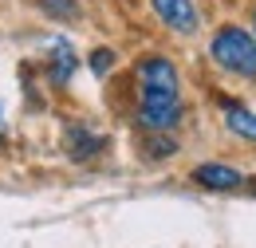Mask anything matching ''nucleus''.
Returning a JSON list of instances; mask_svg holds the SVG:
<instances>
[{
  "label": "nucleus",
  "instance_id": "obj_8",
  "mask_svg": "<svg viewBox=\"0 0 256 248\" xmlns=\"http://www.w3.org/2000/svg\"><path fill=\"white\" fill-rule=\"evenodd\" d=\"M75 71V56L67 44H56V63H52V79L56 83H67V75Z\"/></svg>",
  "mask_w": 256,
  "mask_h": 248
},
{
  "label": "nucleus",
  "instance_id": "obj_6",
  "mask_svg": "<svg viewBox=\"0 0 256 248\" xmlns=\"http://www.w3.org/2000/svg\"><path fill=\"white\" fill-rule=\"evenodd\" d=\"M98 150H106V138H98V134L83 130V126H67V154L75 158V162H87Z\"/></svg>",
  "mask_w": 256,
  "mask_h": 248
},
{
  "label": "nucleus",
  "instance_id": "obj_14",
  "mask_svg": "<svg viewBox=\"0 0 256 248\" xmlns=\"http://www.w3.org/2000/svg\"><path fill=\"white\" fill-rule=\"evenodd\" d=\"M252 193H256V182H252Z\"/></svg>",
  "mask_w": 256,
  "mask_h": 248
},
{
  "label": "nucleus",
  "instance_id": "obj_11",
  "mask_svg": "<svg viewBox=\"0 0 256 248\" xmlns=\"http://www.w3.org/2000/svg\"><path fill=\"white\" fill-rule=\"evenodd\" d=\"M146 150H150L154 158H162V154H174V142H170V138H162V142H150Z\"/></svg>",
  "mask_w": 256,
  "mask_h": 248
},
{
  "label": "nucleus",
  "instance_id": "obj_12",
  "mask_svg": "<svg viewBox=\"0 0 256 248\" xmlns=\"http://www.w3.org/2000/svg\"><path fill=\"white\" fill-rule=\"evenodd\" d=\"M0 146H4V130H0Z\"/></svg>",
  "mask_w": 256,
  "mask_h": 248
},
{
  "label": "nucleus",
  "instance_id": "obj_9",
  "mask_svg": "<svg viewBox=\"0 0 256 248\" xmlns=\"http://www.w3.org/2000/svg\"><path fill=\"white\" fill-rule=\"evenodd\" d=\"M40 8L48 16H56V20H75L79 16V4L75 0H40Z\"/></svg>",
  "mask_w": 256,
  "mask_h": 248
},
{
  "label": "nucleus",
  "instance_id": "obj_3",
  "mask_svg": "<svg viewBox=\"0 0 256 248\" xmlns=\"http://www.w3.org/2000/svg\"><path fill=\"white\" fill-rule=\"evenodd\" d=\"M138 79H142V91H170L178 94V67L162 56H150V60L138 63Z\"/></svg>",
  "mask_w": 256,
  "mask_h": 248
},
{
  "label": "nucleus",
  "instance_id": "obj_2",
  "mask_svg": "<svg viewBox=\"0 0 256 248\" xmlns=\"http://www.w3.org/2000/svg\"><path fill=\"white\" fill-rule=\"evenodd\" d=\"M182 118V98L170 91H142V102H138V122L146 126L150 134L158 130H174Z\"/></svg>",
  "mask_w": 256,
  "mask_h": 248
},
{
  "label": "nucleus",
  "instance_id": "obj_4",
  "mask_svg": "<svg viewBox=\"0 0 256 248\" xmlns=\"http://www.w3.org/2000/svg\"><path fill=\"white\" fill-rule=\"evenodd\" d=\"M154 12L162 16V24H170L182 36L197 32V8H193V0H154Z\"/></svg>",
  "mask_w": 256,
  "mask_h": 248
},
{
  "label": "nucleus",
  "instance_id": "obj_7",
  "mask_svg": "<svg viewBox=\"0 0 256 248\" xmlns=\"http://www.w3.org/2000/svg\"><path fill=\"white\" fill-rule=\"evenodd\" d=\"M224 122H228V130H232V134L252 138V142H256V114L240 110V106H224Z\"/></svg>",
  "mask_w": 256,
  "mask_h": 248
},
{
  "label": "nucleus",
  "instance_id": "obj_1",
  "mask_svg": "<svg viewBox=\"0 0 256 248\" xmlns=\"http://www.w3.org/2000/svg\"><path fill=\"white\" fill-rule=\"evenodd\" d=\"M213 60L232 75H256V40L244 28H221L213 36Z\"/></svg>",
  "mask_w": 256,
  "mask_h": 248
},
{
  "label": "nucleus",
  "instance_id": "obj_13",
  "mask_svg": "<svg viewBox=\"0 0 256 248\" xmlns=\"http://www.w3.org/2000/svg\"><path fill=\"white\" fill-rule=\"evenodd\" d=\"M252 28H256V12H252Z\"/></svg>",
  "mask_w": 256,
  "mask_h": 248
},
{
  "label": "nucleus",
  "instance_id": "obj_5",
  "mask_svg": "<svg viewBox=\"0 0 256 248\" xmlns=\"http://www.w3.org/2000/svg\"><path fill=\"white\" fill-rule=\"evenodd\" d=\"M193 182L205 186V189H217V193H232V189L244 186V174H236L232 166L209 162V166H197V170H193Z\"/></svg>",
  "mask_w": 256,
  "mask_h": 248
},
{
  "label": "nucleus",
  "instance_id": "obj_10",
  "mask_svg": "<svg viewBox=\"0 0 256 248\" xmlns=\"http://www.w3.org/2000/svg\"><path fill=\"white\" fill-rule=\"evenodd\" d=\"M110 63H114V56L98 48L95 56H91V71H95V75H106V71H110Z\"/></svg>",
  "mask_w": 256,
  "mask_h": 248
}]
</instances>
